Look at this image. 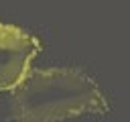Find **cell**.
<instances>
[{"mask_svg":"<svg viewBox=\"0 0 130 122\" xmlns=\"http://www.w3.org/2000/svg\"><path fill=\"white\" fill-rule=\"evenodd\" d=\"M43 45L26 28L0 20V92L12 94L30 73Z\"/></svg>","mask_w":130,"mask_h":122,"instance_id":"obj_2","label":"cell"},{"mask_svg":"<svg viewBox=\"0 0 130 122\" xmlns=\"http://www.w3.org/2000/svg\"><path fill=\"white\" fill-rule=\"evenodd\" d=\"M12 116L18 120H61L108 112L100 85L77 67L35 69L12 92Z\"/></svg>","mask_w":130,"mask_h":122,"instance_id":"obj_1","label":"cell"}]
</instances>
